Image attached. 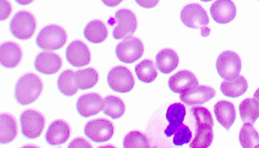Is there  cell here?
<instances>
[{
    "label": "cell",
    "mask_w": 259,
    "mask_h": 148,
    "mask_svg": "<svg viewBox=\"0 0 259 148\" xmlns=\"http://www.w3.org/2000/svg\"><path fill=\"white\" fill-rule=\"evenodd\" d=\"M66 33L57 25L46 26L37 36L36 44L40 49L55 51L64 47L66 43Z\"/></svg>",
    "instance_id": "3957f363"
},
{
    "label": "cell",
    "mask_w": 259,
    "mask_h": 148,
    "mask_svg": "<svg viewBox=\"0 0 259 148\" xmlns=\"http://www.w3.org/2000/svg\"><path fill=\"white\" fill-rule=\"evenodd\" d=\"M165 116L168 122V126L164 130V134L166 137H170L174 135L176 130L183 124L186 116V107L181 103L172 104L166 110Z\"/></svg>",
    "instance_id": "d6986e66"
},
{
    "label": "cell",
    "mask_w": 259,
    "mask_h": 148,
    "mask_svg": "<svg viewBox=\"0 0 259 148\" xmlns=\"http://www.w3.org/2000/svg\"><path fill=\"white\" fill-rule=\"evenodd\" d=\"M15 1L18 4H20V5L26 6L30 4L33 0H15Z\"/></svg>",
    "instance_id": "74e56055"
},
{
    "label": "cell",
    "mask_w": 259,
    "mask_h": 148,
    "mask_svg": "<svg viewBox=\"0 0 259 148\" xmlns=\"http://www.w3.org/2000/svg\"><path fill=\"white\" fill-rule=\"evenodd\" d=\"M144 54V45L138 38L129 36L116 47V55L120 62L133 64Z\"/></svg>",
    "instance_id": "8992f818"
},
{
    "label": "cell",
    "mask_w": 259,
    "mask_h": 148,
    "mask_svg": "<svg viewBox=\"0 0 259 148\" xmlns=\"http://www.w3.org/2000/svg\"><path fill=\"white\" fill-rule=\"evenodd\" d=\"M69 147L91 148V145L83 138H76L72 143H70Z\"/></svg>",
    "instance_id": "d590c367"
},
{
    "label": "cell",
    "mask_w": 259,
    "mask_h": 148,
    "mask_svg": "<svg viewBox=\"0 0 259 148\" xmlns=\"http://www.w3.org/2000/svg\"><path fill=\"white\" fill-rule=\"evenodd\" d=\"M199 86L198 79L190 71H180L168 80V87L172 92L182 94Z\"/></svg>",
    "instance_id": "9a60e30c"
},
{
    "label": "cell",
    "mask_w": 259,
    "mask_h": 148,
    "mask_svg": "<svg viewBox=\"0 0 259 148\" xmlns=\"http://www.w3.org/2000/svg\"><path fill=\"white\" fill-rule=\"evenodd\" d=\"M58 89L62 94L66 97H72L77 92L78 88L76 86L75 79V72L71 70L64 71L57 80Z\"/></svg>",
    "instance_id": "f1b7e54d"
},
{
    "label": "cell",
    "mask_w": 259,
    "mask_h": 148,
    "mask_svg": "<svg viewBox=\"0 0 259 148\" xmlns=\"http://www.w3.org/2000/svg\"><path fill=\"white\" fill-rule=\"evenodd\" d=\"M104 114L112 119H120L125 113L123 101L115 96H108L104 99Z\"/></svg>",
    "instance_id": "4dcf8cb0"
},
{
    "label": "cell",
    "mask_w": 259,
    "mask_h": 148,
    "mask_svg": "<svg viewBox=\"0 0 259 148\" xmlns=\"http://www.w3.org/2000/svg\"><path fill=\"white\" fill-rule=\"evenodd\" d=\"M84 36L92 44H101L108 36V30L100 20H92L85 26Z\"/></svg>",
    "instance_id": "d4e9b609"
},
{
    "label": "cell",
    "mask_w": 259,
    "mask_h": 148,
    "mask_svg": "<svg viewBox=\"0 0 259 148\" xmlns=\"http://www.w3.org/2000/svg\"><path fill=\"white\" fill-rule=\"evenodd\" d=\"M35 69L44 75H54L60 70L62 60L60 56L51 53L44 52L36 56Z\"/></svg>",
    "instance_id": "e0dca14e"
},
{
    "label": "cell",
    "mask_w": 259,
    "mask_h": 148,
    "mask_svg": "<svg viewBox=\"0 0 259 148\" xmlns=\"http://www.w3.org/2000/svg\"><path fill=\"white\" fill-rule=\"evenodd\" d=\"M75 83L78 89L85 90L95 87L99 81L98 72L93 68L79 70L75 73Z\"/></svg>",
    "instance_id": "4316f807"
},
{
    "label": "cell",
    "mask_w": 259,
    "mask_h": 148,
    "mask_svg": "<svg viewBox=\"0 0 259 148\" xmlns=\"http://www.w3.org/2000/svg\"><path fill=\"white\" fill-rule=\"evenodd\" d=\"M180 59L178 54L171 49L160 51L155 57V65L163 74H170L179 65Z\"/></svg>",
    "instance_id": "7402d4cb"
},
{
    "label": "cell",
    "mask_w": 259,
    "mask_h": 148,
    "mask_svg": "<svg viewBox=\"0 0 259 148\" xmlns=\"http://www.w3.org/2000/svg\"><path fill=\"white\" fill-rule=\"evenodd\" d=\"M196 121V135L190 143L191 148L209 147L213 140V121L209 109L197 106L191 109Z\"/></svg>",
    "instance_id": "6da1fadb"
},
{
    "label": "cell",
    "mask_w": 259,
    "mask_h": 148,
    "mask_svg": "<svg viewBox=\"0 0 259 148\" xmlns=\"http://www.w3.org/2000/svg\"><path fill=\"white\" fill-rule=\"evenodd\" d=\"M69 136V125L64 121L58 120L49 126L45 134V139L51 145H59L65 143Z\"/></svg>",
    "instance_id": "ac0fdd59"
},
{
    "label": "cell",
    "mask_w": 259,
    "mask_h": 148,
    "mask_svg": "<svg viewBox=\"0 0 259 148\" xmlns=\"http://www.w3.org/2000/svg\"><path fill=\"white\" fill-rule=\"evenodd\" d=\"M45 117L37 110L28 109L20 115L21 133L29 139L38 138L45 128Z\"/></svg>",
    "instance_id": "52a82bcc"
},
{
    "label": "cell",
    "mask_w": 259,
    "mask_h": 148,
    "mask_svg": "<svg viewBox=\"0 0 259 148\" xmlns=\"http://www.w3.org/2000/svg\"><path fill=\"white\" fill-rule=\"evenodd\" d=\"M22 52L20 46L14 43H5L0 48V62L6 68H15L20 64Z\"/></svg>",
    "instance_id": "ffe728a7"
},
{
    "label": "cell",
    "mask_w": 259,
    "mask_h": 148,
    "mask_svg": "<svg viewBox=\"0 0 259 148\" xmlns=\"http://www.w3.org/2000/svg\"><path fill=\"white\" fill-rule=\"evenodd\" d=\"M200 1H203V2H209V1H212V0H200Z\"/></svg>",
    "instance_id": "ab89813d"
},
{
    "label": "cell",
    "mask_w": 259,
    "mask_h": 148,
    "mask_svg": "<svg viewBox=\"0 0 259 148\" xmlns=\"http://www.w3.org/2000/svg\"><path fill=\"white\" fill-rule=\"evenodd\" d=\"M114 133L113 124L105 119H97L85 124V134L91 141L103 143L111 139Z\"/></svg>",
    "instance_id": "30bf717a"
},
{
    "label": "cell",
    "mask_w": 259,
    "mask_h": 148,
    "mask_svg": "<svg viewBox=\"0 0 259 148\" xmlns=\"http://www.w3.org/2000/svg\"><path fill=\"white\" fill-rule=\"evenodd\" d=\"M108 84L116 92L127 93L135 87V79L127 67L116 66L108 74Z\"/></svg>",
    "instance_id": "ba28073f"
},
{
    "label": "cell",
    "mask_w": 259,
    "mask_h": 148,
    "mask_svg": "<svg viewBox=\"0 0 259 148\" xmlns=\"http://www.w3.org/2000/svg\"><path fill=\"white\" fill-rule=\"evenodd\" d=\"M101 1L103 2L104 5L107 6V7H110V8L116 7V6L119 5L122 2V0H101Z\"/></svg>",
    "instance_id": "8d00e7d4"
},
{
    "label": "cell",
    "mask_w": 259,
    "mask_h": 148,
    "mask_svg": "<svg viewBox=\"0 0 259 148\" xmlns=\"http://www.w3.org/2000/svg\"><path fill=\"white\" fill-rule=\"evenodd\" d=\"M66 59L75 67L85 66L90 63V50L84 43L75 41L66 49Z\"/></svg>",
    "instance_id": "5bb4252c"
},
{
    "label": "cell",
    "mask_w": 259,
    "mask_h": 148,
    "mask_svg": "<svg viewBox=\"0 0 259 148\" xmlns=\"http://www.w3.org/2000/svg\"><path fill=\"white\" fill-rule=\"evenodd\" d=\"M216 68L222 79L234 80L240 76L242 61L236 53L226 51L219 55L216 62Z\"/></svg>",
    "instance_id": "277c9868"
},
{
    "label": "cell",
    "mask_w": 259,
    "mask_h": 148,
    "mask_svg": "<svg viewBox=\"0 0 259 148\" xmlns=\"http://www.w3.org/2000/svg\"><path fill=\"white\" fill-rule=\"evenodd\" d=\"M1 20H5L10 17L11 13V6L8 0H1Z\"/></svg>",
    "instance_id": "836d02e7"
},
{
    "label": "cell",
    "mask_w": 259,
    "mask_h": 148,
    "mask_svg": "<svg viewBox=\"0 0 259 148\" xmlns=\"http://www.w3.org/2000/svg\"><path fill=\"white\" fill-rule=\"evenodd\" d=\"M180 19L183 24L191 29H206L209 24V17L204 9L199 4H190L181 10Z\"/></svg>",
    "instance_id": "9c48e42d"
},
{
    "label": "cell",
    "mask_w": 259,
    "mask_h": 148,
    "mask_svg": "<svg viewBox=\"0 0 259 148\" xmlns=\"http://www.w3.org/2000/svg\"><path fill=\"white\" fill-rule=\"evenodd\" d=\"M240 116L244 124H254L259 118V102L257 99H245L239 106Z\"/></svg>",
    "instance_id": "cb8c5ba5"
},
{
    "label": "cell",
    "mask_w": 259,
    "mask_h": 148,
    "mask_svg": "<svg viewBox=\"0 0 259 148\" xmlns=\"http://www.w3.org/2000/svg\"><path fill=\"white\" fill-rule=\"evenodd\" d=\"M239 141L244 148L259 147V134L253 124H244L240 131Z\"/></svg>",
    "instance_id": "f546056e"
},
{
    "label": "cell",
    "mask_w": 259,
    "mask_h": 148,
    "mask_svg": "<svg viewBox=\"0 0 259 148\" xmlns=\"http://www.w3.org/2000/svg\"><path fill=\"white\" fill-rule=\"evenodd\" d=\"M76 109L82 117H91L104 109V99L99 94H85L77 99Z\"/></svg>",
    "instance_id": "7c38bea8"
},
{
    "label": "cell",
    "mask_w": 259,
    "mask_h": 148,
    "mask_svg": "<svg viewBox=\"0 0 259 148\" xmlns=\"http://www.w3.org/2000/svg\"><path fill=\"white\" fill-rule=\"evenodd\" d=\"M191 138H192V133L190 129L187 125L182 124L176 130L174 133L173 143L175 145H183L186 143H190Z\"/></svg>",
    "instance_id": "d6a6232c"
},
{
    "label": "cell",
    "mask_w": 259,
    "mask_h": 148,
    "mask_svg": "<svg viewBox=\"0 0 259 148\" xmlns=\"http://www.w3.org/2000/svg\"><path fill=\"white\" fill-rule=\"evenodd\" d=\"M10 31L17 39H30L36 29V20L28 11L18 12L10 22Z\"/></svg>",
    "instance_id": "5b68a950"
},
{
    "label": "cell",
    "mask_w": 259,
    "mask_h": 148,
    "mask_svg": "<svg viewBox=\"0 0 259 148\" xmlns=\"http://www.w3.org/2000/svg\"><path fill=\"white\" fill-rule=\"evenodd\" d=\"M248 89L246 79L243 76H239L234 80H225L221 85V91L226 97L238 98L244 95Z\"/></svg>",
    "instance_id": "603a6c76"
},
{
    "label": "cell",
    "mask_w": 259,
    "mask_h": 148,
    "mask_svg": "<svg viewBox=\"0 0 259 148\" xmlns=\"http://www.w3.org/2000/svg\"><path fill=\"white\" fill-rule=\"evenodd\" d=\"M135 74L140 81L152 83L157 78V70L152 60L145 59L135 66Z\"/></svg>",
    "instance_id": "83f0119b"
},
{
    "label": "cell",
    "mask_w": 259,
    "mask_h": 148,
    "mask_svg": "<svg viewBox=\"0 0 259 148\" xmlns=\"http://www.w3.org/2000/svg\"><path fill=\"white\" fill-rule=\"evenodd\" d=\"M115 19L117 20V26L112 33L114 39H125L135 33L137 29V20L131 10H120L117 11Z\"/></svg>",
    "instance_id": "8fae6325"
},
{
    "label": "cell",
    "mask_w": 259,
    "mask_h": 148,
    "mask_svg": "<svg viewBox=\"0 0 259 148\" xmlns=\"http://www.w3.org/2000/svg\"><path fill=\"white\" fill-rule=\"evenodd\" d=\"M17 136L15 119L10 114H1L0 118V141L1 143L12 142Z\"/></svg>",
    "instance_id": "484cf974"
},
{
    "label": "cell",
    "mask_w": 259,
    "mask_h": 148,
    "mask_svg": "<svg viewBox=\"0 0 259 148\" xmlns=\"http://www.w3.org/2000/svg\"><path fill=\"white\" fill-rule=\"evenodd\" d=\"M214 114L219 124L226 130L231 128L236 119L234 104L225 100H222L215 104Z\"/></svg>",
    "instance_id": "44dd1931"
},
{
    "label": "cell",
    "mask_w": 259,
    "mask_h": 148,
    "mask_svg": "<svg viewBox=\"0 0 259 148\" xmlns=\"http://www.w3.org/2000/svg\"><path fill=\"white\" fill-rule=\"evenodd\" d=\"M136 3L144 9H153L158 4L159 0H135Z\"/></svg>",
    "instance_id": "e575fe53"
},
{
    "label": "cell",
    "mask_w": 259,
    "mask_h": 148,
    "mask_svg": "<svg viewBox=\"0 0 259 148\" xmlns=\"http://www.w3.org/2000/svg\"><path fill=\"white\" fill-rule=\"evenodd\" d=\"M210 15L219 24H227L236 17V7L231 0H217L210 7Z\"/></svg>",
    "instance_id": "4fadbf2b"
},
{
    "label": "cell",
    "mask_w": 259,
    "mask_h": 148,
    "mask_svg": "<svg viewBox=\"0 0 259 148\" xmlns=\"http://www.w3.org/2000/svg\"><path fill=\"white\" fill-rule=\"evenodd\" d=\"M123 146L125 148H148L149 141L145 134L140 132H131L124 137Z\"/></svg>",
    "instance_id": "1f68e13d"
},
{
    "label": "cell",
    "mask_w": 259,
    "mask_h": 148,
    "mask_svg": "<svg viewBox=\"0 0 259 148\" xmlns=\"http://www.w3.org/2000/svg\"><path fill=\"white\" fill-rule=\"evenodd\" d=\"M216 95L214 89L207 86H198L187 92L180 94V100L189 106L203 104L213 99Z\"/></svg>",
    "instance_id": "2e32d148"
},
{
    "label": "cell",
    "mask_w": 259,
    "mask_h": 148,
    "mask_svg": "<svg viewBox=\"0 0 259 148\" xmlns=\"http://www.w3.org/2000/svg\"><path fill=\"white\" fill-rule=\"evenodd\" d=\"M254 98L255 99H257V100H258V102H259V89H256V91H255V92H254Z\"/></svg>",
    "instance_id": "f35d334b"
},
{
    "label": "cell",
    "mask_w": 259,
    "mask_h": 148,
    "mask_svg": "<svg viewBox=\"0 0 259 148\" xmlns=\"http://www.w3.org/2000/svg\"><path fill=\"white\" fill-rule=\"evenodd\" d=\"M42 83L34 74H26L21 77L16 85L15 98L20 105H29L40 97Z\"/></svg>",
    "instance_id": "7a4b0ae2"
}]
</instances>
